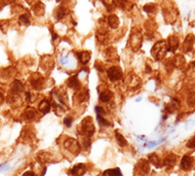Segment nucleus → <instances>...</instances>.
I'll list each match as a JSON object with an SVG mask.
<instances>
[{"label": "nucleus", "instance_id": "f257e3e1", "mask_svg": "<svg viewBox=\"0 0 195 176\" xmlns=\"http://www.w3.org/2000/svg\"><path fill=\"white\" fill-rule=\"evenodd\" d=\"M168 52V46L165 41H159L152 47L151 55L156 60H162Z\"/></svg>", "mask_w": 195, "mask_h": 176}, {"label": "nucleus", "instance_id": "f03ea898", "mask_svg": "<svg viewBox=\"0 0 195 176\" xmlns=\"http://www.w3.org/2000/svg\"><path fill=\"white\" fill-rule=\"evenodd\" d=\"M81 131L85 137H91L95 133L96 127L94 125V122L91 117H86L81 122Z\"/></svg>", "mask_w": 195, "mask_h": 176}, {"label": "nucleus", "instance_id": "7ed1b4c3", "mask_svg": "<svg viewBox=\"0 0 195 176\" xmlns=\"http://www.w3.org/2000/svg\"><path fill=\"white\" fill-rule=\"evenodd\" d=\"M136 172L140 176H146L150 171L149 161L146 160H140L138 161V164L135 167Z\"/></svg>", "mask_w": 195, "mask_h": 176}, {"label": "nucleus", "instance_id": "20e7f679", "mask_svg": "<svg viewBox=\"0 0 195 176\" xmlns=\"http://www.w3.org/2000/svg\"><path fill=\"white\" fill-rule=\"evenodd\" d=\"M64 147L72 154H77L80 151V144L76 139L68 138L64 142Z\"/></svg>", "mask_w": 195, "mask_h": 176}, {"label": "nucleus", "instance_id": "39448f33", "mask_svg": "<svg viewBox=\"0 0 195 176\" xmlns=\"http://www.w3.org/2000/svg\"><path fill=\"white\" fill-rule=\"evenodd\" d=\"M107 76H109L110 81L115 82V81H119L121 78L123 77V72H122V70H121L120 67L112 66L109 70H107Z\"/></svg>", "mask_w": 195, "mask_h": 176}, {"label": "nucleus", "instance_id": "423d86ee", "mask_svg": "<svg viewBox=\"0 0 195 176\" xmlns=\"http://www.w3.org/2000/svg\"><path fill=\"white\" fill-rule=\"evenodd\" d=\"M30 84H31L33 89L40 90L42 88L43 84H44V80H43L42 76L40 75V74L36 73V74H34V75H32V77L30 78Z\"/></svg>", "mask_w": 195, "mask_h": 176}, {"label": "nucleus", "instance_id": "0eeeda50", "mask_svg": "<svg viewBox=\"0 0 195 176\" xmlns=\"http://www.w3.org/2000/svg\"><path fill=\"white\" fill-rule=\"evenodd\" d=\"M193 165V160L192 158L190 157V156H184L183 159H181V161H180V167L183 170H189V169H191Z\"/></svg>", "mask_w": 195, "mask_h": 176}, {"label": "nucleus", "instance_id": "6e6552de", "mask_svg": "<svg viewBox=\"0 0 195 176\" xmlns=\"http://www.w3.org/2000/svg\"><path fill=\"white\" fill-rule=\"evenodd\" d=\"M167 46H168V51L174 53L179 48V39L177 36H170L167 40Z\"/></svg>", "mask_w": 195, "mask_h": 176}, {"label": "nucleus", "instance_id": "1a4fd4ad", "mask_svg": "<svg viewBox=\"0 0 195 176\" xmlns=\"http://www.w3.org/2000/svg\"><path fill=\"white\" fill-rule=\"evenodd\" d=\"M86 172V166L84 164H77L70 169V174L72 176H82Z\"/></svg>", "mask_w": 195, "mask_h": 176}, {"label": "nucleus", "instance_id": "9d476101", "mask_svg": "<svg viewBox=\"0 0 195 176\" xmlns=\"http://www.w3.org/2000/svg\"><path fill=\"white\" fill-rule=\"evenodd\" d=\"M194 42H195V36L193 34H189L186 36L184 42V48H183L184 53H188L192 50V46H193Z\"/></svg>", "mask_w": 195, "mask_h": 176}, {"label": "nucleus", "instance_id": "9b49d317", "mask_svg": "<svg viewBox=\"0 0 195 176\" xmlns=\"http://www.w3.org/2000/svg\"><path fill=\"white\" fill-rule=\"evenodd\" d=\"M177 162V156H175L173 154H170L166 156V158L163 161V165H165L167 168H172L175 166Z\"/></svg>", "mask_w": 195, "mask_h": 176}, {"label": "nucleus", "instance_id": "f8f14e48", "mask_svg": "<svg viewBox=\"0 0 195 176\" xmlns=\"http://www.w3.org/2000/svg\"><path fill=\"white\" fill-rule=\"evenodd\" d=\"M38 109H39V111L41 112L42 114H47L49 111H50V109H51V104H50V102H49V100H47V99H43L41 102L39 103V105H38Z\"/></svg>", "mask_w": 195, "mask_h": 176}, {"label": "nucleus", "instance_id": "ddd939ff", "mask_svg": "<svg viewBox=\"0 0 195 176\" xmlns=\"http://www.w3.org/2000/svg\"><path fill=\"white\" fill-rule=\"evenodd\" d=\"M11 90L13 91V92H16V93H20V92H23L24 90V87L22 84L21 81L19 80H15L14 82L11 84Z\"/></svg>", "mask_w": 195, "mask_h": 176}, {"label": "nucleus", "instance_id": "4468645a", "mask_svg": "<svg viewBox=\"0 0 195 176\" xmlns=\"http://www.w3.org/2000/svg\"><path fill=\"white\" fill-rule=\"evenodd\" d=\"M111 97H112V92L109 90H107V89L104 90L102 92L100 93V100L102 101V102H104V103L109 102Z\"/></svg>", "mask_w": 195, "mask_h": 176}, {"label": "nucleus", "instance_id": "2eb2a0df", "mask_svg": "<svg viewBox=\"0 0 195 176\" xmlns=\"http://www.w3.org/2000/svg\"><path fill=\"white\" fill-rule=\"evenodd\" d=\"M78 58H79L80 62H81L82 64H87V63L89 62L90 58H91L90 52L83 51V52L78 53Z\"/></svg>", "mask_w": 195, "mask_h": 176}, {"label": "nucleus", "instance_id": "dca6fc26", "mask_svg": "<svg viewBox=\"0 0 195 176\" xmlns=\"http://www.w3.org/2000/svg\"><path fill=\"white\" fill-rule=\"evenodd\" d=\"M131 43H132V48L134 50H137L140 48V44H142V37H140V33H135V38L133 36L131 37Z\"/></svg>", "mask_w": 195, "mask_h": 176}, {"label": "nucleus", "instance_id": "f3484780", "mask_svg": "<svg viewBox=\"0 0 195 176\" xmlns=\"http://www.w3.org/2000/svg\"><path fill=\"white\" fill-rule=\"evenodd\" d=\"M23 117L24 120L26 121H32L33 119H34L36 117V111L33 109V108H30L29 107L28 109H26L23 115Z\"/></svg>", "mask_w": 195, "mask_h": 176}, {"label": "nucleus", "instance_id": "a211bd4d", "mask_svg": "<svg viewBox=\"0 0 195 176\" xmlns=\"http://www.w3.org/2000/svg\"><path fill=\"white\" fill-rule=\"evenodd\" d=\"M68 86L69 88H72L74 90H79L80 89V82L76 76H72L68 80Z\"/></svg>", "mask_w": 195, "mask_h": 176}, {"label": "nucleus", "instance_id": "6ab92c4d", "mask_svg": "<svg viewBox=\"0 0 195 176\" xmlns=\"http://www.w3.org/2000/svg\"><path fill=\"white\" fill-rule=\"evenodd\" d=\"M107 23L111 28H117L119 26V19L116 15H110L107 19Z\"/></svg>", "mask_w": 195, "mask_h": 176}, {"label": "nucleus", "instance_id": "aec40b11", "mask_svg": "<svg viewBox=\"0 0 195 176\" xmlns=\"http://www.w3.org/2000/svg\"><path fill=\"white\" fill-rule=\"evenodd\" d=\"M148 161L149 164H152L153 165H155L156 167H161V161L158 158V156L156 154H151L148 156Z\"/></svg>", "mask_w": 195, "mask_h": 176}, {"label": "nucleus", "instance_id": "412c9836", "mask_svg": "<svg viewBox=\"0 0 195 176\" xmlns=\"http://www.w3.org/2000/svg\"><path fill=\"white\" fill-rule=\"evenodd\" d=\"M104 176H122V173L119 168H113L105 170L104 172Z\"/></svg>", "mask_w": 195, "mask_h": 176}, {"label": "nucleus", "instance_id": "4be33fe9", "mask_svg": "<svg viewBox=\"0 0 195 176\" xmlns=\"http://www.w3.org/2000/svg\"><path fill=\"white\" fill-rule=\"evenodd\" d=\"M184 63V58L181 55H177L173 58V64L176 67H181Z\"/></svg>", "mask_w": 195, "mask_h": 176}, {"label": "nucleus", "instance_id": "5701e85b", "mask_svg": "<svg viewBox=\"0 0 195 176\" xmlns=\"http://www.w3.org/2000/svg\"><path fill=\"white\" fill-rule=\"evenodd\" d=\"M115 137H116V140H117V143L121 146V147H125L127 146V140L125 139V137L123 136L122 134L119 133L118 131H116L115 133Z\"/></svg>", "mask_w": 195, "mask_h": 176}, {"label": "nucleus", "instance_id": "b1692460", "mask_svg": "<svg viewBox=\"0 0 195 176\" xmlns=\"http://www.w3.org/2000/svg\"><path fill=\"white\" fill-rule=\"evenodd\" d=\"M105 58L109 59V60H113V59H116L117 58V56H116V51L112 49V48H109V50H106L105 52Z\"/></svg>", "mask_w": 195, "mask_h": 176}, {"label": "nucleus", "instance_id": "393cba45", "mask_svg": "<svg viewBox=\"0 0 195 176\" xmlns=\"http://www.w3.org/2000/svg\"><path fill=\"white\" fill-rule=\"evenodd\" d=\"M186 100H187V104L190 107L195 106V92H191V93L188 94Z\"/></svg>", "mask_w": 195, "mask_h": 176}, {"label": "nucleus", "instance_id": "a878e982", "mask_svg": "<svg viewBox=\"0 0 195 176\" xmlns=\"http://www.w3.org/2000/svg\"><path fill=\"white\" fill-rule=\"evenodd\" d=\"M19 22L21 23L22 24H24V25H28L30 23L29 16L28 15H24H24H21V16L19 17Z\"/></svg>", "mask_w": 195, "mask_h": 176}, {"label": "nucleus", "instance_id": "bb28decb", "mask_svg": "<svg viewBox=\"0 0 195 176\" xmlns=\"http://www.w3.org/2000/svg\"><path fill=\"white\" fill-rule=\"evenodd\" d=\"M66 14V10L64 7H60L57 11V19H62Z\"/></svg>", "mask_w": 195, "mask_h": 176}, {"label": "nucleus", "instance_id": "cd10ccee", "mask_svg": "<svg viewBox=\"0 0 195 176\" xmlns=\"http://www.w3.org/2000/svg\"><path fill=\"white\" fill-rule=\"evenodd\" d=\"M176 108H177V106H176V104H175V102H172V103L168 104V105L165 107V111H166L167 113H169V114H172V113L175 112V110H176Z\"/></svg>", "mask_w": 195, "mask_h": 176}, {"label": "nucleus", "instance_id": "c85d7f7f", "mask_svg": "<svg viewBox=\"0 0 195 176\" xmlns=\"http://www.w3.org/2000/svg\"><path fill=\"white\" fill-rule=\"evenodd\" d=\"M144 10L147 13H153L154 11L156 10V6L154 4H148V5H145Z\"/></svg>", "mask_w": 195, "mask_h": 176}, {"label": "nucleus", "instance_id": "c756f323", "mask_svg": "<svg viewBox=\"0 0 195 176\" xmlns=\"http://www.w3.org/2000/svg\"><path fill=\"white\" fill-rule=\"evenodd\" d=\"M81 144H82L83 148L87 149V148H89L91 146V141H90V139H88V137H84L81 140Z\"/></svg>", "mask_w": 195, "mask_h": 176}, {"label": "nucleus", "instance_id": "7c9ffc66", "mask_svg": "<svg viewBox=\"0 0 195 176\" xmlns=\"http://www.w3.org/2000/svg\"><path fill=\"white\" fill-rule=\"evenodd\" d=\"M186 147H187V148H189V149H194V148H195V136L192 137L190 140H188V141H187Z\"/></svg>", "mask_w": 195, "mask_h": 176}, {"label": "nucleus", "instance_id": "2f4dec72", "mask_svg": "<svg viewBox=\"0 0 195 176\" xmlns=\"http://www.w3.org/2000/svg\"><path fill=\"white\" fill-rule=\"evenodd\" d=\"M64 124L68 127H69L70 126H71V124H72V119L70 118V117H66V118H64Z\"/></svg>", "mask_w": 195, "mask_h": 176}, {"label": "nucleus", "instance_id": "473e14b6", "mask_svg": "<svg viewBox=\"0 0 195 176\" xmlns=\"http://www.w3.org/2000/svg\"><path fill=\"white\" fill-rule=\"evenodd\" d=\"M8 167H9L8 164H7V162H5V164H3V165H0V171H4V170H6V169H7Z\"/></svg>", "mask_w": 195, "mask_h": 176}, {"label": "nucleus", "instance_id": "72a5a7b5", "mask_svg": "<svg viewBox=\"0 0 195 176\" xmlns=\"http://www.w3.org/2000/svg\"><path fill=\"white\" fill-rule=\"evenodd\" d=\"M60 62H62V64H66L69 62V57H64V58H62L60 59Z\"/></svg>", "mask_w": 195, "mask_h": 176}, {"label": "nucleus", "instance_id": "f704fd0d", "mask_svg": "<svg viewBox=\"0 0 195 176\" xmlns=\"http://www.w3.org/2000/svg\"><path fill=\"white\" fill-rule=\"evenodd\" d=\"M23 176H35V174L33 171H26L23 174Z\"/></svg>", "mask_w": 195, "mask_h": 176}, {"label": "nucleus", "instance_id": "c9c22d12", "mask_svg": "<svg viewBox=\"0 0 195 176\" xmlns=\"http://www.w3.org/2000/svg\"><path fill=\"white\" fill-rule=\"evenodd\" d=\"M3 101H4V97H3V94L0 92V105L3 103Z\"/></svg>", "mask_w": 195, "mask_h": 176}, {"label": "nucleus", "instance_id": "e433bc0d", "mask_svg": "<svg viewBox=\"0 0 195 176\" xmlns=\"http://www.w3.org/2000/svg\"><path fill=\"white\" fill-rule=\"evenodd\" d=\"M25 97H26V100L28 101L30 100V93L29 92H25Z\"/></svg>", "mask_w": 195, "mask_h": 176}]
</instances>
